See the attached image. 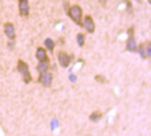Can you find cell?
<instances>
[{"instance_id": "5b68a950", "label": "cell", "mask_w": 151, "mask_h": 136, "mask_svg": "<svg viewBox=\"0 0 151 136\" xmlns=\"http://www.w3.org/2000/svg\"><path fill=\"white\" fill-rule=\"evenodd\" d=\"M137 52L140 54L141 59H150L151 58V44L150 41H147L144 44H140V46H137Z\"/></svg>"}, {"instance_id": "2e32d148", "label": "cell", "mask_w": 151, "mask_h": 136, "mask_svg": "<svg viewBox=\"0 0 151 136\" xmlns=\"http://www.w3.org/2000/svg\"><path fill=\"white\" fill-rule=\"evenodd\" d=\"M136 1H137V3H141V1H143V0H136Z\"/></svg>"}, {"instance_id": "9c48e42d", "label": "cell", "mask_w": 151, "mask_h": 136, "mask_svg": "<svg viewBox=\"0 0 151 136\" xmlns=\"http://www.w3.org/2000/svg\"><path fill=\"white\" fill-rule=\"evenodd\" d=\"M58 59H59V65L62 67H69L70 66L71 56L67 52H65V51H60L59 54H58Z\"/></svg>"}, {"instance_id": "7a4b0ae2", "label": "cell", "mask_w": 151, "mask_h": 136, "mask_svg": "<svg viewBox=\"0 0 151 136\" xmlns=\"http://www.w3.org/2000/svg\"><path fill=\"white\" fill-rule=\"evenodd\" d=\"M67 14L73 20V22H76L77 25L81 27V22H83V9H81V6L78 4L70 6L69 10H67Z\"/></svg>"}, {"instance_id": "52a82bcc", "label": "cell", "mask_w": 151, "mask_h": 136, "mask_svg": "<svg viewBox=\"0 0 151 136\" xmlns=\"http://www.w3.org/2000/svg\"><path fill=\"white\" fill-rule=\"evenodd\" d=\"M31 11V6L28 0H18V13L21 17H28Z\"/></svg>"}, {"instance_id": "8fae6325", "label": "cell", "mask_w": 151, "mask_h": 136, "mask_svg": "<svg viewBox=\"0 0 151 136\" xmlns=\"http://www.w3.org/2000/svg\"><path fill=\"white\" fill-rule=\"evenodd\" d=\"M49 62H38V66H37V70L39 75H42L45 72H49Z\"/></svg>"}, {"instance_id": "7c38bea8", "label": "cell", "mask_w": 151, "mask_h": 136, "mask_svg": "<svg viewBox=\"0 0 151 136\" xmlns=\"http://www.w3.org/2000/svg\"><path fill=\"white\" fill-rule=\"evenodd\" d=\"M43 45H45V49H46V51H49L50 54H53V52H55V41H53V39L46 38Z\"/></svg>"}, {"instance_id": "ba28073f", "label": "cell", "mask_w": 151, "mask_h": 136, "mask_svg": "<svg viewBox=\"0 0 151 136\" xmlns=\"http://www.w3.org/2000/svg\"><path fill=\"white\" fill-rule=\"evenodd\" d=\"M4 35L9 38V41H14L16 39V27L13 22H6L4 27H3Z\"/></svg>"}, {"instance_id": "277c9868", "label": "cell", "mask_w": 151, "mask_h": 136, "mask_svg": "<svg viewBox=\"0 0 151 136\" xmlns=\"http://www.w3.org/2000/svg\"><path fill=\"white\" fill-rule=\"evenodd\" d=\"M81 27L86 30L88 34H94L95 33V21L92 16H86L83 17V22H81Z\"/></svg>"}, {"instance_id": "9a60e30c", "label": "cell", "mask_w": 151, "mask_h": 136, "mask_svg": "<svg viewBox=\"0 0 151 136\" xmlns=\"http://www.w3.org/2000/svg\"><path fill=\"white\" fill-rule=\"evenodd\" d=\"M95 80H97L98 83H105L106 82V79H105L102 75H97V76H95Z\"/></svg>"}, {"instance_id": "4fadbf2b", "label": "cell", "mask_w": 151, "mask_h": 136, "mask_svg": "<svg viewBox=\"0 0 151 136\" xmlns=\"http://www.w3.org/2000/svg\"><path fill=\"white\" fill-rule=\"evenodd\" d=\"M101 118H102V114H101L99 111H94V112L90 115V121H91V122H98Z\"/></svg>"}, {"instance_id": "8992f818", "label": "cell", "mask_w": 151, "mask_h": 136, "mask_svg": "<svg viewBox=\"0 0 151 136\" xmlns=\"http://www.w3.org/2000/svg\"><path fill=\"white\" fill-rule=\"evenodd\" d=\"M38 82L41 83L43 87H50V86H52V82H53V75H52L50 72H45L42 75H39Z\"/></svg>"}, {"instance_id": "30bf717a", "label": "cell", "mask_w": 151, "mask_h": 136, "mask_svg": "<svg viewBox=\"0 0 151 136\" xmlns=\"http://www.w3.org/2000/svg\"><path fill=\"white\" fill-rule=\"evenodd\" d=\"M38 62H49V56H48V51L45 49V46H38L37 52H35Z\"/></svg>"}, {"instance_id": "5bb4252c", "label": "cell", "mask_w": 151, "mask_h": 136, "mask_svg": "<svg viewBox=\"0 0 151 136\" xmlns=\"http://www.w3.org/2000/svg\"><path fill=\"white\" fill-rule=\"evenodd\" d=\"M76 39H77V44H78L80 48H83V46L86 45V35H84V34H77Z\"/></svg>"}, {"instance_id": "e0dca14e", "label": "cell", "mask_w": 151, "mask_h": 136, "mask_svg": "<svg viewBox=\"0 0 151 136\" xmlns=\"http://www.w3.org/2000/svg\"><path fill=\"white\" fill-rule=\"evenodd\" d=\"M147 3H148V4H151V0H147Z\"/></svg>"}, {"instance_id": "6da1fadb", "label": "cell", "mask_w": 151, "mask_h": 136, "mask_svg": "<svg viewBox=\"0 0 151 136\" xmlns=\"http://www.w3.org/2000/svg\"><path fill=\"white\" fill-rule=\"evenodd\" d=\"M17 70L21 75L22 80H24L25 84H29V83L32 82V76H31V72H29V66H28V63L25 60H22V59L17 60Z\"/></svg>"}, {"instance_id": "3957f363", "label": "cell", "mask_w": 151, "mask_h": 136, "mask_svg": "<svg viewBox=\"0 0 151 136\" xmlns=\"http://www.w3.org/2000/svg\"><path fill=\"white\" fill-rule=\"evenodd\" d=\"M126 51H129V52H137V44H136V38H134V27H130L127 30Z\"/></svg>"}]
</instances>
